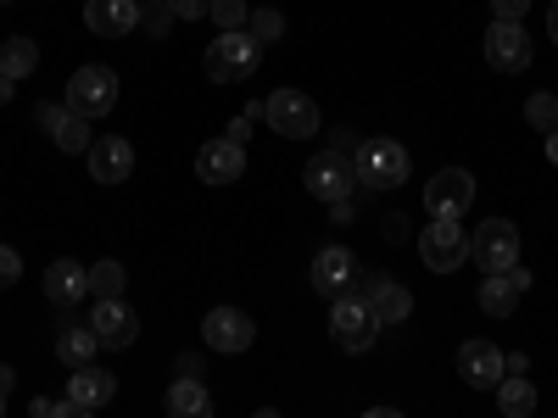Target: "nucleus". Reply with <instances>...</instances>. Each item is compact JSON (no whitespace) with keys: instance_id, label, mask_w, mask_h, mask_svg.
I'll list each match as a JSON object with an SVG mask.
<instances>
[{"instance_id":"1","label":"nucleus","mask_w":558,"mask_h":418,"mask_svg":"<svg viewBox=\"0 0 558 418\" xmlns=\"http://www.w3.org/2000/svg\"><path fill=\"white\" fill-rule=\"evenodd\" d=\"M202 67H207L213 84H241V78H252L263 67V45L246 28H218V39L207 45Z\"/></svg>"},{"instance_id":"2","label":"nucleus","mask_w":558,"mask_h":418,"mask_svg":"<svg viewBox=\"0 0 558 418\" xmlns=\"http://www.w3.org/2000/svg\"><path fill=\"white\" fill-rule=\"evenodd\" d=\"M330 335H336L341 352H368L380 341V318H375V307H368V296L357 285L330 302Z\"/></svg>"},{"instance_id":"3","label":"nucleus","mask_w":558,"mask_h":418,"mask_svg":"<svg viewBox=\"0 0 558 418\" xmlns=\"http://www.w3.org/2000/svg\"><path fill=\"white\" fill-rule=\"evenodd\" d=\"M352 173H357V184H368V190H397V184L408 179V151L397 146V139L375 134V139H363V146H357Z\"/></svg>"},{"instance_id":"4","label":"nucleus","mask_w":558,"mask_h":418,"mask_svg":"<svg viewBox=\"0 0 558 418\" xmlns=\"http://www.w3.org/2000/svg\"><path fill=\"white\" fill-rule=\"evenodd\" d=\"M418 257H425L430 273H458L470 262V235H463L458 218H430L418 229Z\"/></svg>"},{"instance_id":"5","label":"nucleus","mask_w":558,"mask_h":418,"mask_svg":"<svg viewBox=\"0 0 558 418\" xmlns=\"http://www.w3.org/2000/svg\"><path fill=\"white\" fill-rule=\"evenodd\" d=\"M263 123L274 134H286V139H313L318 134V107L307 89H274V96L263 101Z\"/></svg>"},{"instance_id":"6","label":"nucleus","mask_w":558,"mask_h":418,"mask_svg":"<svg viewBox=\"0 0 558 418\" xmlns=\"http://www.w3.org/2000/svg\"><path fill=\"white\" fill-rule=\"evenodd\" d=\"M470 262H475L481 273L514 268V262H520V229L508 223V218H486L475 235H470Z\"/></svg>"},{"instance_id":"7","label":"nucleus","mask_w":558,"mask_h":418,"mask_svg":"<svg viewBox=\"0 0 558 418\" xmlns=\"http://www.w3.org/2000/svg\"><path fill=\"white\" fill-rule=\"evenodd\" d=\"M68 107L84 112V118H107L118 107V73L101 67V62H89L68 78Z\"/></svg>"},{"instance_id":"8","label":"nucleus","mask_w":558,"mask_h":418,"mask_svg":"<svg viewBox=\"0 0 558 418\" xmlns=\"http://www.w3.org/2000/svg\"><path fill=\"white\" fill-rule=\"evenodd\" d=\"M302 184H307V196H318V201H347L352 190H357V173H352V157H341V151H318V157H307V168H302Z\"/></svg>"},{"instance_id":"9","label":"nucleus","mask_w":558,"mask_h":418,"mask_svg":"<svg viewBox=\"0 0 558 418\" xmlns=\"http://www.w3.org/2000/svg\"><path fill=\"white\" fill-rule=\"evenodd\" d=\"M531 57H536V45H531V34H525L520 17H497V23L486 28V62H492L497 73H525Z\"/></svg>"},{"instance_id":"10","label":"nucleus","mask_w":558,"mask_h":418,"mask_svg":"<svg viewBox=\"0 0 558 418\" xmlns=\"http://www.w3.org/2000/svg\"><path fill=\"white\" fill-rule=\"evenodd\" d=\"M418 201H425L430 218H463L470 201H475V173L470 168H441V173H430V184H425Z\"/></svg>"},{"instance_id":"11","label":"nucleus","mask_w":558,"mask_h":418,"mask_svg":"<svg viewBox=\"0 0 558 418\" xmlns=\"http://www.w3.org/2000/svg\"><path fill=\"white\" fill-rule=\"evenodd\" d=\"M202 341H207L213 352H223V357H235V352H246V346L257 341V323H252V312H241V307H213V312L202 318Z\"/></svg>"},{"instance_id":"12","label":"nucleus","mask_w":558,"mask_h":418,"mask_svg":"<svg viewBox=\"0 0 558 418\" xmlns=\"http://www.w3.org/2000/svg\"><path fill=\"white\" fill-rule=\"evenodd\" d=\"M89 330H96L101 346L129 352L134 335H140V318H134V307H129L123 296H101V302H96V318H89Z\"/></svg>"},{"instance_id":"13","label":"nucleus","mask_w":558,"mask_h":418,"mask_svg":"<svg viewBox=\"0 0 558 418\" xmlns=\"http://www.w3.org/2000/svg\"><path fill=\"white\" fill-rule=\"evenodd\" d=\"M357 291L368 296V307H375L380 330H391V323H408V318H413V296H408V285H397L391 273H368V279H357Z\"/></svg>"},{"instance_id":"14","label":"nucleus","mask_w":558,"mask_h":418,"mask_svg":"<svg viewBox=\"0 0 558 418\" xmlns=\"http://www.w3.org/2000/svg\"><path fill=\"white\" fill-rule=\"evenodd\" d=\"M84 162H89V179L96 184H123L134 173V146L123 134H101V139H89Z\"/></svg>"},{"instance_id":"15","label":"nucleus","mask_w":558,"mask_h":418,"mask_svg":"<svg viewBox=\"0 0 558 418\" xmlns=\"http://www.w3.org/2000/svg\"><path fill=\"white\" fill-rule=\"evenodd\" d=\"M196 173H202V184H235L246 173V146L229 139V134L207 139V146L196 151Z\"/></svg>"},{"instance_id":"16","label":"nucleus","mask_w":558,"mask_h":418,"mask_svg":"<svg viewBox=\"0 0 558 418\" xmlns=\"http://www.w3.org/2000/svg\"><path fill=\"white\" fill-rule=\"evenodd\" d=\"M531 291V268H502V273H486L481 279V312L486 318H508V312H514L520 307V296Z\"/></svg>"},{"instance_id":"17","label":"nucleus","mask_w":558,"mask_h":418,"mask_svg":"<svg viewBox=\"0 0 558 418\" xmlns=\"http://www.w3.org/2000/svg\"><path fill=\"white\" fill-rule=\"evenodd\" d=\"M357 285V257L347 251V246H324L318 257H313V291L318 296H341V291H352Z\"/></svg>"},{"instance_id":"18","label":"nucleus","mask_w":558,"mask_h":418,"mask_svg":"<svg viewBox=\"0 0 558 418\" xmlns=\"http://www.w3.org/2000/svg\"><path fill=\"white\" fill-rule=\"evenodd\" d=\"M140 17H146V12H140V0H84V28L101 34V39L134 34Z\"/></svg>"},{"instance_id":"19","label":"nucleus","mask_w":558,"mask_h":418,"mask_svg":"<svg viewBox=\"0 0 558 418\" xmlns=\"http://www.w3.org/2000/svg\"><path fill=\"white\" fill-rule=\"evenodd\" d=\"M458 374H463V385H475V391H497V380H502V352H497L492 341H463V346H458Z\"/></svg>"},{"instance_id":"20","label":"nucleus","mask_w":558,"mask_h":418,"mask_svg":"<svg viewBox=\"0 0 558 418\" xmlns=\"http://www.w3.org/2000/svg\"><path fill=\"white\" fill-rule=\"evenodd\" d=\"M68 396L78 402V413H101L118 396V374H107V368H96V362H78L68 374Z\"/></svg>"},{"instance_id":"21","label":"nucleus","mask_w":558,"mask_h":418,"mask_svg":"<svg viewBox=\"0 0 558 418\" xmlns=\"http://www.w3.org/2000/svg\"><path fill=\"white\" fill-rule=\"evenodd\" d=\"M39 128H45V134H57V146H62V151H89V139H96V134H89V118L73 112L68 101H62V107H57V101H45V107H39Z\"/></svg>"},{"instance_id":"22","label":"nucleus","mask_w":558,"mask_h":418,"mask_svg":"<svg viewBox=\"0 0 558 418\" xmlns=\"http://www.w3.org/2000/svg\"><path fill=\"white\" fill-rule=\"evenodd\" d=\"M45 296H51L57 307H78L84 296H89V268H78V262H51L45 268Z\"/></svg>"},{"instance_id":"23","label":"nucleus","mask_w":558,"mask_h":418,"mask_svg":"<svg viewBox=\"0 0 558 418\" xmlns=\"http://www.w3.org/2000/svg\"><path fill=\"white\" fill-rule=\"evenodd\" d=\"M96 352H101V341H96V330H89V323H78V318L57 323V357H62L68 368L96 362Z\"/></svg>"},{"instance_id":"24","label":"nucleus","mask_w":558,"mask_h":418,"mask_svg":"<svg viewBox=\"0 0 558 418\" xmlns=\"http://www.w3.org/2000/svg\"><path fill=\"white\" fill-rule=\"evenodd\" d=\"M162 402H168L173 418H207V413H213V396H207V385H202L196 374H179Z\"/></svg>"},{"instance_id":"25","label":"nucleus","mask_w":558,"mask_h":418,"mask_svg":"<svg viewBox=\"0 0 558 418\" xmlns=\"http://www.w3.org/2000/svg\"><path fill=\"white\" fill-rule=\"evenodd\" d=\"M497 407H502V418H531L536 413V385L525 374H502L497 380Z\"/></svg>"},{"instance_id":"26","label":"nucleus","mask_w":558,"mask_h":418,"mask_svg":"<svg viewBox=\"0 0 558 418\" xmlns=\"http://www.w3.org/2000/svg\"><path fill=\"white\" fill-rule=\"evenodd\" d=\"M34 67H39V45L28 34H12L7 45H0V73L7 78H28Z\"/></svg>"},{"instance_id":"27","label":"nucleus","mask_w":558,"mask_h":418,"mask_svg":"<svg viewBox=\"0 0 558 418\" xmlns=\"http://www.w3.org/2000/svg\"><path fill=\"white\" fill-rule=\"evenodd\" d=\"M123 279H129V273H123V262L101 257L96 268H89V296H96V302H101V296H123Z\"/></svg>"},{"instance_id":"28","label":"nucleus","mask_w":558,"mask_h":418,"mask_svg":"<svg viewBox=\"0 0 558 418\" xmlns=\"http://www.w3.org/2000/svg\"><path fill=\"white\" fill-rule=\"evenodd\" d=\"M525 123H531V128H542V134H553V128H558V96L536 89V96L525 101Z\"/></svg>"},{"instance_id":"29","label":"nucleus","mask_w":558,"mask_h":418,"mask_svg":"<svg viewBox=\"0 0 558 418\" xmlns=\"http://www.w3.org/2000/svg\"><path fill=\"white\" fill-rule=\"evenodd\" d=\"M246 34H252L257 45H274L279 34H286V17H279V7H263V12H252V17H246Z\"/></svg>"},{"instance_id":"30","label":"nucleus","mask_w":558,"mask_h":418,"mask_svg":"<svg viewBox=\"0 0 558 418\" xmlns=\"http://www.w3.org/2000/svg\"><path fill=\"white\" fill-rule=\"evenodd\" d=\"M207 17H213L218 28H246L252 7H246V0H213V7H207Z\"/></svg>"},{"instance_id":"31","label":"nucleus","mask_w":558,"mask_h":418,"mask_svg":"<svg viewBox=\"0 0 558 418\" xmlns=\"http://www.w3.org/2000/svg\"><path fill=\"white\" fill-rule=\"evenodd\" d=\"M17 279H23V257L12 246H0V291H12Z\"/></svg>"},{"instance_id":"32","label":"nucleus","mask_w":558,"mask_h":418,"mask_svg":"<svg viewBox=\"0 0 558 418\" xmlns=\"http://www.w3.org/2000/svg\"><path fill=\"white\" fill-rule=\"evenodd\" d=\"M257 118H263V101H257L252 112H241L235 123H229V139H241V146H246V134H252V123H257Z\"/></svg>"},{"instance_id":"33","label":"nucleus","mask_w":558,"mask_h":418,"mask_svg":"<svg viewBox=\"0 0 558 418\" xmlns=\"http://www.w3.org/2000/svg\"><path fill=\"white\" fill-rule=\"evenodd\" d=\"M168 7H173V17H207V7H213V0H168Z\"/></svg>"},{"instance_id":"34","label":"nucleus","mask_w":558,"mask_h":418,"mask_svg":"<svg viewBox=\"0 0 558 418\" xmlns=\"http://www.w3.org/2000/svg\"><path fill=\"white\" fill-rule=\"evenodd\" d=\"M492 12H497V17H525L531 0H492Z\"/></svg>"},{"instance_id":"35","label":"nucleus","mask_w":558,"mask_h":418,"mask_svg":"<svg viewBox=\"0 0 558 418\" xmlns=\"http://www.w3.org/2000/svg\"><path fill=\"white\" fill-rule=\"evenodd\" d=\"M168 23H173V7H162V12H151V34H168Z\"/></svg>"},{"instance_id":"36","label":"nucleus","mask_w":558,"mask_h":418,"mask_svg":"<svg viewBox=\"0 0 558 418\" xmlns=\"http://www.w3.org/2000/svg\"><path fill=\"white\" fill-rule=\"evenodd\" d=\"M34 418H57V402L51 396H34Z\"/></svg>"},{"instance_id":"37","label":"nucleus","mask_w":558,"mask_h":418,"mask_svg":"<svg viewBox=\"0 0 558 418\" xmlns=\"http://www.w3.org/2000/svg\"><path fill=\"white\" fill-rule=\"evenodd\" d=\"M547 39L558 45V0H553V7H547Z\"/></svg>"},{"instance_id":"38","label":"nucleus","mask_w":558,"mask_h":418,"mask_svg":"<svg viewBox=\"0 0 558 418\" xmlns=\"http://www.w3.org/2000/svg\"><path fill=\"white\" fill-rule=\"evenodd\" d=\"M17 385V374H12V362H0V391H12Z\"/></svg>"},{"instance_id":"39","label":"nucleus","mask_w":558,"mask_h":418,"mask_svg":"<svg viewBox=\"0 0 558 418\" xmlns=\"http://www.w3.org/2000/svg\"><path fill=\"white\" fill-rule=\"evenodd\" d=\"M12 84H17V78H7V73H0V107L12 101Z\"/></svg>"},{"instance_id":"40","label":"nucleus","mask_w":558,"mask_h":418,"mask_svg":"<svg viewBox=\"0 0 558 418\" xmlns=\"http://www.w3.org/2000/svg\"><path fill=\"white\" fill-rule=\"evenodd\" d=\"M547 162H553V168H558V128H553V134H547Z\"/></svg>"},{"instance_id":"41","label":"nucleus","mask_w":558,"mask_h":418,"mask_svg":"<svg viewBox=\"0 0 558 418\" xmlns=\"http://www.w3.org/2000/svg\"><path fill=\"white\" fill-rule=\"evenodd\" d=\"M0 413H7V391H0Z\"/></svg>"},{"instance_id":"42","label":"nucleus","mask_w":558,"mask_h":418,"mask_svg":"<svg viewBox=\"0 0 558 418\" xmlns=\"http://www.w3.org/2000/svg\"><path fill=\"white\" fill-rule=\"evenodd\" d=\"M0 7H7V0H0Z\"/></svg>"}]
</instances>
